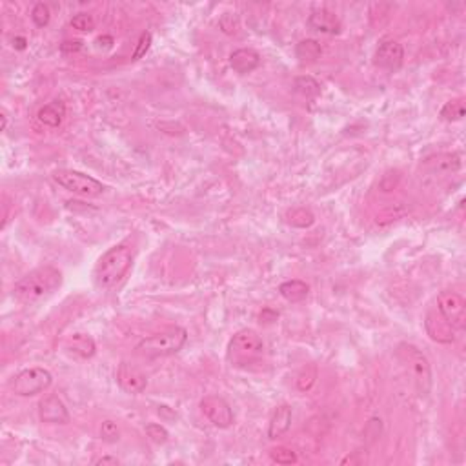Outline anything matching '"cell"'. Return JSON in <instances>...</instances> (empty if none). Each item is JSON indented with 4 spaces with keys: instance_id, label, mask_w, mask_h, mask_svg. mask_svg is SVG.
Instances as JSON below:
<instances>
[{
    "instance_id": "cell-18",
    "label": "cell",
    "mask_w": 466,
    "mask_h": 466,
    "mask_svg": "<svg viewBox=\"0 0 466 466\" xmlns=\"http://www.w3.org/2000/svg\"><path fill=\"white\" fill-rule=\"evenodd\" d=\"M461 163H459V155L455 153H444L437 155V157L427 158L424 168L432 175H450V173L458 172Z\"/></svg>"
},
{
    "instance_id": "cell-22",
    "label": "cell",
    "mask_w": 466,
    "mask_h": 466,
    "mask_svg": "<svg viewBox=\"0 0 466 466\" xmlns=\"http://www.w3.org/2000/svg\"><path fill=\"white\" fill-rule=\"evenodd\" d=\"M288 222L295 228H310L315 222V217L306 208H295V210L288 211Z\"/></svg>"
},
{
    "instance_id": "cell-31",
    "label": "cell",
    "mask_w": 466,
    "mask_h": 466,
    "mask_svg": "<svg viewBox=\"0 0 466 466\" xmlns=\"http://www.w3.org/2000/svg\"><path fill=\"white\" fill-rule=\"evenodd\" d=\"M80 49V42L79 40H66L64 44H62V51L64 53H75Z\"/></svg>"
},
{
    "instance_id": "cell-24",
    "label": "cell",
    "mask_w": 466,
    "mask_h": 466,
    "mask_svg": "<svg viewBox=\"0 0 466 466\" xmlns=\"http://www.w3.org/2000/svg\"><path fill=\"white\" fill-rule=\"evenodd\" d=\"M441 117L444 120H461L465 117V104L462 101H450L443 106V110H441Z\"/></svg>"
},
{
    "instance_id": "cell-16",
    "label": "cell",
    "mask_w": 466,
    "mask_h": 466,
    "mask_svg": "<svg viewBox=\"0 0 466 466\" xmlns=\"http://www.w3.org/2000/svg\"><path fill=\"white\" fill-rule=\"evenodd\" d=\"M66 350L73 357L79 359H92L97 352V344L93 341L92 335L88 334H73L66 341Z\"/></svg>"
},
{
    "instance_id": "cell-30",
    "label": "cell",
    "mask_w": 466,
    "mask_h": 466,
    "mask_svg": "<svg viewBox=\"0 0 466 466\" xmlns=\"http://www.w3.org/2000/svg\"><path fill=\"white\" fill-rule=\"evenodd\" d=\"M150 44H151V33H142L141 39H139V44H137V49L135 53H133V61H139V58L142 57V55H146V51L150 49Z\"/></svg>"
},
{
    "instance_id": "cell-17",
    "label": "cell",
    "mask_w": 466,
    "mask_h": 466,
    "mask_svg": "<svg viewBox=\"0 0 466 466\" xmlns=\"http://www.w3.org/2000/svg\"><path fill=\"white\" fill-rule=\"evenodd\" d=\"M291 417H294V412H291L290 405H281L277 406V410L273 412L272 419H270L268 424V437L270 439H279L290 430L291 427Z\"/></svg>"
},
{
    "instance_id": "cell-15",
    "label": "cell",
    "mask_w": 466,
    "mask_h": 466,
    "mask_svg": "<svg viewBox=\"0 0 466 466\" xmlns=\"http://www.w3.org/2000/svg\"><path fill=\"white\" fill-rule=\"evenodd\" d=\"M427 332L437 343H453V328L444 321L439 312H430L427 315Z\"/></svg>"
},
{
    "instance_id": "cell-28",
    "label": "cell",
    "mask_w": 466,
    "mask_h": 466,
    "mask_svg": "<svg viewBox=\"0 0 466 466\" xmlns=\"http://www.w3.org/2000/svg\"><path fill=\"white\" fill-rule=\"evenodd\" d=\"M146 434H148V437L157 444H164L168 441V437H170L168 436L166 428L160 427V424H155V422L146 427Z\"/></svg>"
},
{
    "instance_id": "cell-6",
    "label": "cell",
    "mask_w": 466,
    "mask_h": 466,
    "mask_svg": "<svg viewBox=\"0 0 466 466\" xmlns=\"http://www.w3.org/2000/svg\"><path fill=\"white\" fill-rule=\"evenodd\" d=\"M51 177L58 186H62L71 194L82 195V197H99L106 189L97 179L84 175L80 172H73V170H57V172H53Z\"/></svg>"
},
{
    "instance_id": "cell-7",
    "label": "cell",
    "mask_w": 466,
    "mask_h": 466,
    "mask_svg": "<svg viewBox=\"0 0 466 466\" xmlns=\"http://www.w3.org/2000/svg\"><path fill=\"white\" fill-rule=\"evenodd\" d=\"M53 383V377L46 368L33 366V368L23 370L20 374L13 377L11 390L20 397H33L37 393L48 390Z\"/></svg>"
},
{
    "instance_id": "cell-19",
    "label": "cell",
    "mask_w": 466,
    "mask_h": 466,
    "mask_svg": "<svg viewBox=\"0 0 466 466\" xmlns=\"http://www.w3.org/2000/svg\"><path fill=\"white\" fill-rule=\"evenodd\" d=\"M37 117H39L40 122L49 126V128H58L64 117H66V106L61 101H53L49 104L42 106Z\"/></svg>"
},
{
    "instance_id": "cell-14",
    "label": "cell",
    "mask_w": 466,
    "mask_h": 466,
    "mask_svg": "<svg viewBox=\"0 0 466 466\" xmlns=\"http://www.w3.org/2000/svg\"><path fill=\"white\" fill-rule=\"evenodd\" d=\"M229 66L241 75H248V73L256 71L260 66V55L251 48L235 49L229 55Z\"/></svg>"
},
{
    "instance_id": "cell-26",
    "label": "cell",
    "mask_w": 466,
    "mask_h": 466,
    "mask_svg": "<svg viewBox=\"0 0 466 466\" xmlns=\"http://www.w3.org/2000/svg\"><path fill=\"white\" fill-rule=\"evenodd\" d=\"M270 455L279 465H294V462H297V453L290 448H275L272 450Z\"/></svg>"
},
{
    "instance_id": "cell-23",
    "label": "cell",
    "mask_w": 466,
    "mask_h": 466,
    "mask_svg": "<svg viewBox=\"0 0 466 466\" xmlns=\"http://www.w3.org/2000/svg\"><path fill=\"white\" fill-rule=\"evenodd\" d=\"M295 89L304 95V97H317L321 93V86L312 77H299L295 80Z\"/></svg>"
},
{
    "instance_id": "cell-33",
    "label": "cell",
    "mask_w": 466,
    "mask_h": 466,
    "mask_svg": "<svg viewBox=\"0 0 466 466\" xmlns=\"http://www.w3.org/2000/svg\"><path fill=\"white\" fill-rule=\"evenodd\" d=\"M13 46L17 49H24L26 48V39H23V37H17V39L13 40Z\"/></svg>"
},
{
    "instance_id": "cell-34",
    "label": "cell",
    "mask_w": 466,
    "mask_h": 466,
    "mask_svg": "<svg viewBox=\"0 0 466 466\" xmlns=\"http://www.w3.org/2000/svg\"><path fill=\"white\" fill-rule=\"evenodd\" d=\"M0 119H2V128H0V132H6V128H8V117H6V113L0 115Z\"/></svg>"
},
{
    "instance_id": "cell-4",
    "label": "cell",
    "mask_w": 466,
    "mask_h": 466,
    "mask_svg": "<svg viewBox=\"0 0 466 466\" xmlns=\"http://www.w3.org/2000/svg\"><path fill=\"white\" fill-rule=\"evenodd\" d=\"M397 359L405 366L410 377L414 379L419 396L428 397L432 390V368L424 353L414 344L403 343L397 346Z\"/></svg>"
},
{
    "instance_id": "cell-11",
    "label": "cell",
    "mask_w": 466,
    "mask_h": 466,
    "mask_svg": "<svg viewBox=\"0 0 466 466\" xmlns=\"http://www.w3.org/2000/svg\"><path fill=\"white\" fill-rule=\"evenodd\" d=\"M117 383L126 393H142L148 386V379L137 366L130 363H120L117 368Z\"/></svg>"
},
{
    "instance_id": "cell-25",
    "label": "cell",
    "mask_w": 466,
    "mask_h": 466,
    "mask_svg": "<svg viewBox=\"0 0 466 466\" xmlns=\"http://www.w3.org/2000/svg\"><path fill=\"white\" fill-rule=\"evenodd\" d=\"M31 18H33V23L39 27H46L49 24V18H51L49 8L44 2H39V4H35L33 9H31Z\"/></svg>"
},
{
    "instance_id": "cell-10",
    "label": "cell",
    "mask_w": 466,
    "mask_h": 466,
    "mask_svg": "<svg viewBox=\"0 0 466 466\" xmlns=\"http://www.w3.org/2000/svg\"><path fill=\"white\" fill-rule=\"evenodd\" d=\"M403 58H405V51L403 46L397 40L386 39L379 44L377 51H375L374 62L375 66L386 71H397L403 66Z\"/></svg>"
},
{
    "instance_id": "cell-5",
    "label": "cell",
    "mask_w": 466,
    "mask_h": 466,
    "mask_svg": "<svg viewBox=\"0 0 466 466\" xmlns=\"http://www.w3.org/2000/svg\"><path fill=\"white\" fill-rule=\"evenodd\" d=\"M264 352L263 339L253 330H239L229 339L226 357L233 366H248L256 363Z\"/></svg>"
},
{
    "instance_id": "cell-13",
    "label": "cell",
    "mask_w": 466,
    "mask_h": 466,
    "mask_svg": "<svg viewBox=\"0 0 466 466\" xmlns=\"http://www.w3.org/2000/svg\"><path fill=\"white\" fill-rule=\"evenodd\" d=\"M39 417L40 421L49 422V424H68L70 422V412L57 396H49L40 401Z\"/></svg>"
},
{
    "instance_id": "cell-21",
    "label": "cell",
    "mask_w": 466,
    "mask_h": 466,
    "mask_svg": "<svg viewBox=\"0 0 466 466\" xmlns=\"http://www.w3.org/2000/svg\"><path fill=\"white\" fill-rule=\"evenodd\" d=\"M321 44L313 39L301 40L297 48H295V55H297V58H299L301 62H315L317 58L321 57Z\"/></svg>"
},
{
    "instance_id": "cell-29",
    "label": "cell",
    "mask_w": 466,
    "mask_h": 466,
    "mask_svg": "<svg viewBox=\"0 0 466 466\" xmlns=\"http://www.w3.org/2000/svg\"><path fill=\"white\" fill-rule=\"evenodd\" d=\"M71 26L79 31H92L95 27V20H93L92 15L88 13H79L71 18Z\"/></svg>"
},
{
    "instance_id": "cell-9",
    "label": "cell",
    "mask_w": 466,
    "mask_h": 466,
    "mask_svg": "<svg viewBox=\"0 0 466 466\" xmlns=\"http://www.w3.org/2000/svg\"><path fill=\"white\" fill-rule=\"evenodd\" d=\"M204 417L217 428H229L233 424L232 406L219 396H206L201 401Z\"/></svg>"
},
{
    "instance_id": "cell-12",
    "label": "cell",
    "mask_w": 466,
    "mask_h": 466,
    "mask_svg": "<svg viewBox=\"0 0 466 466\" xmlns=\"http://www.w3.org/2000/svg\"><path fill=\"white\" fill-rule=\"evenodd\" d=\"M308 27L310 30L322 33V35H339L343 30V23L341 18L330 11V9H313L308 17Z\"/></svg>"
},
{
    "instance_id": "cell-27",
    "label": "cell",
    "mask_w": 466,
    "mask_h": 466,
    "mask_svg": "<svg viewBox=\"0 0 466 466\" xmlns=\"http://www.w3.org/2000/svg\"><path fill=\"white\" fill-rule=\"evenodd\" d=\"M119 427H117V422L113 421H104L102 422L101 427V437L102 441H106V443H117L119 441Z\"/></svg>"
},
{
    "instance_id": "cell-32",
    "label": "cell",
    "mask_w": 466,
    "mask_h": 466,
    "mask_svg": "<svg viewBox=\"0 0 466 466\" xmlns=\"http://www.w3.org/2000/svg\"><path fill=\"white\" fill-rule=\"evenodd\" d=\"M97 465H119V459L117 458H101L99 461H95Z\"/></svg>"
},
{
    "instance_id": "cell-1",
    "label": "cell",
    "mask_w": 466,
    "mask_h": 466,
    "mask_svg": "<svg viewBox=\"0 0 466 466\" xmlns=\"http://www.w3.org/2000/svg\"><path fill=\"white\" fill-rule=\"evenodd\" d=\"M61 284L62 273L53 266H42L15 282L13 297L23 304H35L48 299L61 288Z\"/></svg>"
},
{
    "instance_id": "cell-3",
    "label": "cell",
    "mask_w": 466,
    "mask_h": 466,
    "mask_svg": "<svg viewBox=\"0 0 466 466\" xmlns=\"http://www.w3.org/2000/svg\"><path fill=\"white\" fill-rule=\"evenodd\" d=\"M186 341H188V332L184 328H181V326H170L166 330L142 339L141 343L137 344V352L144 357H150V359L168 357L181 352Z\"/></svg>"
},
{
    "instance_id": "cell-8",
    "label": "cell",
    "mask_w": 466,
    "mask_h": 466,
    "mask_svg": "<svg viewBox=\"0 0 466 466\" xmlns=\"http://www.w3.org/2000/svg\"><path fill=\"white\" fill-rule=\"evenodd\" d=\"M437 312L453 330H462L466 326V304L461 295L452 290L441 291L437 297Z\"/></svg>"
},
{
    "instance_id": "cell-20",
    "label": "cell",
    "mask_w": 466,
    "mask_h": 466,
    "mask_svg": "<svg viewBox=\"0 0 466 466\" xmlns=\"http://www.w3.org/2000/svg\"><path fill=\"white\" fill-rule=\"evenodd\" d=\"M279 294L284 297L288 303H303L310 294V286L304 281L294 279V281H286L279 286Z\"/></svg>"
},
{
    "instance_id": "cell-2",
    "label": "cell",
    "mask_w": 466,
    "mask_h": 466,
    "mask_svg": "<svg viewBox=\"0 0 466 466\" xmlns=\"http://www.w3.org/2000/svg\"><path fill=\"white\" fill-rule=\"evenodd\" d=\"M132 250L126 246H115L108 250L95 266V284L101 290H110L119 284L132 268Z\"/></svg>"
}]
</instances>
